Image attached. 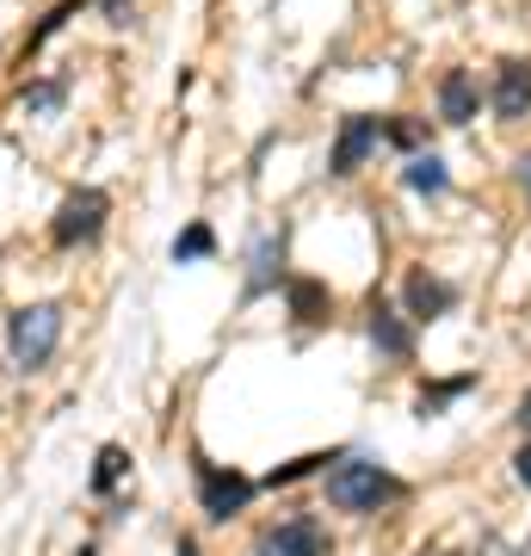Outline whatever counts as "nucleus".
I'll return each instance as SVG.
<instances>
[{
  "label": "nucleus",
  "mask_w": 531,
  "mask_h": 556,
  "mask_svg": "<svg viewBox=\"0 0 531 556\" xmlns=\"http://www.w3.org/2000/svg\"><path fill=\"white\" fill-rule=\"evenodd\" d=\"M402 495H408V482L395 477V470H383L377 457L340 452L334 470H328V507H340V514H383Z\"/></svg>",
  "instance_id": "nucleus-1"
},
{
  "label": "nucleus",
  "mask_w": 531,
  "mask_h": 556,
  "mask_svg": "<svg viewBox=\"0 0 531 556\" xmlns=\"http://www.w3.org/2000/svg\"><path fill=\"white\" fill-rule=\"evenodd\" d=\"M62 346V303H25L7 316V353L13 371H43Z\"/></svg>",
  "instance_id": "nucleus-2"
},
{
  "label": "nucleus",
  "mask_w": 531,
  "mask_h": 556,
  "mask_svg": "<svg viewBox=\"0 0 531 556\" xmlns=\"http://www.w3.org/2000/svg\"><path fill=\"white\" fill-rule=\"evenodd\" d=\"M105 217H112V199H105L99 186H75V192L56 204V217H50V241H56V248H93V241L105 236Z\"/></svg>",
  "instance_id": "nucleus-3"
},
{
  "label": "nucleus",
  "mask_w": 531,
  "mask_h": 556,
  "mask_svg": "<svg viewBox=\"0 0 531 556\" xmlns=\"http://www.w3.org/2000/svg\"><path fill=\"white\" fill-rule=\"evenodd\" d=\"M260 482H248L241 470H223V464H204L198 457V507H204V519H236L248 514V501H254Z\"/></svg>",
  "instance_id": "nucleus-4"
},
{
  "label": "nucleus",
  "mask_w": 531,
  "mask_h": 556,
  "mask_svg": "<svg viewBox=\"0 0 531 556\" xmlns=\"http://www.w3.org/2000/svg\"><path fill=\"white\" fill-rule=\"evenodd\" d=\"M377 142H383V118H371V112H346V118H340V137H334V155H328V174L353 179L358 167L377 155Z\"/></svg>",
  "instance_id": "nucleus-5"
},
{
  "label": "nucleus",
  "mask_w": 531,
  "mask_h": 556,
  "mask_svg": "<svg viewBox=\"0 0 531 556\" xmlns=\"http://www.w3.org/2000/svg\"><path fill=\"white\" fill-rule=\"evenodd\" d=\"M452 309H457V285H452V278H439V273H427V266H414L408 285H402V316H408L414 328H427V321L452 316Z\"/></svg>",
  "instance_id": "nucleus-6"
},
{
  "label": "nucleus",
  "mask_w": 531,
  "mask_h": 556,
  "mask_svg": "<svg viewBox=\"0 0 531 556\" xmlns=\"http://www.w3.org/2000/svg\"><path fill=\"white\" fill-rule=\"evenodd\" d=\"M489 105H494V118H501V124L526 118V112H531V56H507L501 68H494Z\"/></svg>",
  "instance_id": "nucleus-7"
},
{
  "label": "nucleus",
  "mask_w": 531,
  "mask_h": 556,
  "mask_svg": "<svg viewBox=\"0 0 531 556\" xmlns=\"http://www.w3.org/2000/svg\"><path fill=\"white\" fill-rule=\"evenodd\" d=\"M254 556H328V532H321V519L296 514V519H285V526H273V532L260 538Z\"/></svg>",
  "instance_id": "nucleus-8"
},
{
  "label": "nucleus",
  "mask_w": 531,
  "mask_h": 556,
  "mask_svg": "<svg viewBox=\"0 0 531 556\" xmlns=\"http://www.w3.org/2000/svg\"><path fill=\"white\" fill-rule=\"evenodd\" d=\"M285 248H291V229L285 223L254 241V254H248V298H266L273 285H285Z\"/></svg>",
  "instance_id": "nucleus-9"
},
{
  "label": "nucleus",
  "mask_w": 531,
  "mask_h": 556,
  "mask_svg": "<svg viewBox=\"0 0 531 556\" xmlns=\"http://www.w3.org/2000/svg\"><path fill=\"white\" fill-rule=\"evenodd\" d=\"M365 328H371V346L383 358H395V365H408V358H414V321L402 316L395 303L371 298V321H365Z\"/></svg>",
  "instance_id": "nucleus-10"
},
{
  "label": "nucleus",
  "mask_w": 531,
  "mask_h": 556,
  "mask_svg": "<svg viewBox=\"0 0 531 556\" xmlns=\"http://www.w3.org/2000/svg\"><path fill=\"white\" fill-rule=\"evenodd\" d=\"M482 100H489V93L476 87L470 68H445V75H439V118L445 124H470L476 112H482Z\"/></svg>",
  "instance_id": "nucleus-11"
},
{
  "label": "nucleus",
  "mask_w": 531,
  "mask_h": 556,
  "mask_svg": "<svg viewBox=\"0 0 531 556\" xmlns=\"http://www.w3.org/2000/svg\"><path fill=\"white\" fill-rule=\"evenodd\" d=\"M402 186L420 192V199H445V192H452V167H445L433 149H414L408 167H402Z\"/></svg>",
  "instance_id": "nucleus-12"
},
{
  "label": "nucleus",
  "mask_w": 531,
  "mask_h": 556,
  "mask_svg": "<svg viewBox=\"0 0 531 556\" xmlns=\"http://www.w3.org/2000/svg\"><path fill=\"white\" fill-rule=\"evenodd\" d=\"M285 298H291V316L303 328H321V321L334 316V291L315 285V278H285Z\"/></svg>",
  "instance_id": "nucleus-13"
},
{
  "label": "nucleus",
  "mask_w": 531,
  "mask_h": 556,
  "mask_svg": "<svg viewBox=\"0 0 531 556\" xmlns=\"http://www.w3.org/2000/svg\"><path fill=\"white\" fill-rule=\"evenodd\" d=\"M464 390H476V371H457V378H445V383H427L414 408H420V420H433V415H445V408H452Z\"/></svg>",
  "instance_id": "nucleus-14"
},
{
  "label": "nucleus",
  "mask_w": 531,
  "mask_h": 556,
  "mask_svg": "<svg viewBox=\"0 0 531 556\" xmlns=\"http://www.w3.org/2000/svg\"><path fill=\"white\" fill-rule=\"evenodd\" d=\"M217 254V229L211 223H186L174 236V266H192V260H211Z\"/></svg>",
  "instance_id": "nucleus-15"
},
{
  "label": "nucleus",
  "mask_w": 531,
  "mask_h": 556,
  "mask_svg": "<svg viewBox=\"0 0 531 556\" xmlns=\"http://www.w3.org/2000/svg\"><path fill=\"white\" fill-rule=\"evenodd\" d=\"M124 477H130V452H124V445H99V457H93V495H112Z\"/></svg>",
  "instance_id": "nucleus-16"
},
{
  "label": "nucleus",
  "mask_w": 531,
  "mask_h": 556,
  "mask_svg": "<svg viewBox=\"0 0 531 556\" xmlns=\"http://www.w3.org/2000/svg\"><path fill=\"white\" fill-rule=\"evenodd\" d=\"M340 452H309V457H291V464H278L273 477H266V489H291V482H303V477H315V470H328Z\"/></svg>",
  "instance_id": "nucleus-17"
},
{
  "label": "nucleus",
  "mask_w": 531,
  "mask_h": 556,
  "mask_svg": "<svg viewBox=\"0 0 531 556\" xmlns=\"http://www.w3.org/2000/svg\"><path fill=\"white\" fill-rule=\"evenodd\" d=\"M68 100V80H31V87H25V112H56V105Z\"/></svg>",
  "instance_id": "nucleus-18"
},
{
  "label": "nucleus",
  "mask_w": 531,
  "mask_h": 556,
  "mask_svg": "<svg viewBox=\"0 0 531 556\" xmlns=\"http://www.w3.org/2000/svg\"><path fill=\"white\" fill-rule=\"evenodd\" d=\"M383 142H395V149H420L427 142V124H414V118H383Z\"/></svg>",
  "instance_id": "nucleus-19"
},
{
  "label": "nucleus",
  "mask_w": 531,
  "mask_h": 556,
  "mask_svg": "<svg viewBox=\"0 0 531 556\" xmlns=\"http://www.w3.org/2000/svg\"><path fill=\"white\" fill-rule=\"evenodd\" d=\"M105 25H130V0H93Z\"/></svg>",
  "instance_id": "nucleus-20"
},
{
  "label": "nucleus",
  "mask_w": 531,
  "mask_h": 556,
  "mask_svg": "<svg viewBox=\"0 0 531 556\" xmlns=\"http://www.w3.org/2000/svg\"><path fill=\"white\" fill-rule=\"evenodd\" d=\"M513 477L531 489V445H519V452H513Z\"/></svg>",
  "instance_id": "nucleus-21"
},
{
  "label": "nucleus",
  "mask_w": 531,
  "mask_h": 556,
  "mask_svg": "<svg viewBox=\"0 0 531 556\" xmlns=\"http://www.w3.org/2000/svg\"><path fill=\"white\" fill-rule=\"evenodd\" d=\"M513 179H519V186H526V199H531V149L519 161H513Z\"/></svg>",
  "instance_id": "nucleus-22"
},
{
  "label": "nucleus",
  "mask_w": 531,
  "mask_h": 556,
  "mask_svg": "<svg viewBox=\"0 0 531 556\" xmlns=\"http://www.w3.org/2000/svg\"><path fill=\"white\" fill-rule=\"evenodd\" d=\"M519 427L531 433V390H526V402H519Z\"/></svg>",
  "instance_id": "nucleus-23"
},
{
  "label": "nucleus",
  "mask_w": 531,
  "mask_h": 556,
  "mask_svg": "<svg viewBox=\"0 0 531 556\" xmlns=\"http://www.w3.org/2000/svg\"><path fill=\"white\" fill-rule=\"evenodd\" d=\"M174 556H198V544H192V538H179V544H174Z\"/></svg>",
  "instance_id": "nucleus-24"
}]
</instances>
